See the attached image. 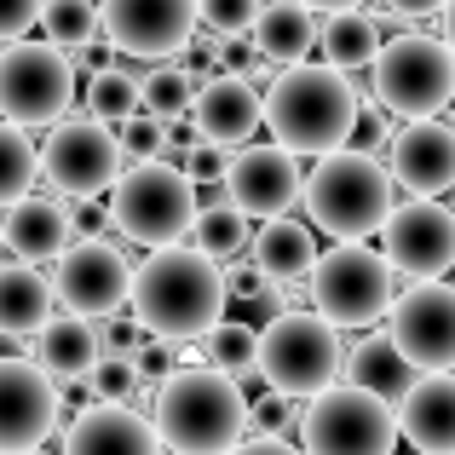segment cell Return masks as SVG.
<instances>
[{
	"label": "cell",
	"instance_id": "22",
	"mask_svg": "<svg viewBox=\"0 0 455 455\" xmlns=\"http://www.w3.org/2000/svg\"><path fill=\"white\" fill-rule=\"evenodd\" d=\"M64 450H162L156 438V421L145 410H127V403H110V398H92V410H81L64 433Z\"/></svg>",
	"mask_w": 455,
	"mask_h": 455
},
{
	"label": "cell",
	"instance_id": "9",
	"mask_svg": "<svg viewBox=\"0 0 455 455\" xmlns=\"http://www.w3.org/2000/svg\"><path fill=\"white\" fill-rule=\"evenodd\" d=\"M311 306L334 329H369L392 306V266L387 254L363 248V236H340V248L311 259Z\"/></svg>",
	"mask_w": 455,
	"mask_h": 455
},
{
	"label": "cell",
	"instance_id": "16",
	"mask_svg": "<svg viewBox=\"0 0 455 455\" xmlns=\"http://www.w3.org/2000/svg\"><path fill=\"white\" fill-rule=\"evenodd\" d=\"M300 156L283 145H248L236 156H225V202L248 220H271V213H289L300 202Z\"/></svg>",
	"mask_w": 455,
	"mask_h": 455
},
{
	"label": "cell",
	"instance_id": "5",
	"mask_svg": "<svg viewBox=\"0 0 455 455\" xmlns=\"http://www.w3.org/2000/svg\"><path fill=\"white\" fill-rule=\"evenodd\" d=\"M196 179L179 162H162V156H145L127 173L110 179V225L139 248H162L179 243L196 220Z\"/></svg>",
	"mask_w": 455,
	"mask_h": 455
},
{
	"label": "cell",
	"instance_id": "46",
	"mask_svg": "<svg viewBox=\"0 0 455 455\" xmlns=\"http://www.w3.org/2000/svg\"><path fill=\"white\" fill-rule=\"evenodd\" d=\"M438 6H444V0H387L392 18H433Z\"/></svg>",
	"mask_w": 455,
	"mask_h": 455
},
{
	"label": "cell",
	"instance_id": "24",
	"mask_svg": "<svg viewBox=\"0 0 455 455\" xmlns=\"http://www.w3.org/2000/svg\"><path fill=\"white\" fill-rule=\"evenodd\" d=\"M248 35H254L266 64H294V58H306L311 46H317V12H311L306 0H271V6L259 0Z\"/></svg>",
	"mask_w": 455,
	"mask_h": 455
},
{
	"label": "cell",
	"instance_id": "4",
	"mask_svg": "<svg viewBox=\"0 0 455 455\" xmlns=\"http://www.w3.org/2000/svg\"><path fill=\"white\" fill-rule=\"evenodd\" d=\"M392 173L375 162L369 150H352V145H334L317 156L311 179H300V196H306V213L317 231H329L334 243L340 236H369L380 231L392 208Z\"/></svg>",
	"mask_w": 455,
	"mask_h": 455
},
{
	"label": "cell",
	"instance_id": "29",
	"mask_svg": "<svg viewBox=\"0 0 455 455\" xmlns=\"http://www.w3.org/2000/svg\"><path fill=\"white\" fill-rule=\"evenodd\" d=\"M190 243L208 259H236L248 248V213H236L231 202H196V220H190Z\"/></svg>",
	"mask_w": 455,
	"mask_h": 455
},
{
	"label": "cell",
	"instance_id": "35",
	"mask_svg": "<svg viewBox=\"0 0 455 455\" xmlns=\"http://www.w3.org/2000/svg\"><path fill=\"white\" fill-rule=\"evenodd\" d=\"M81 380H87L92 398H110V403H133V392H139L133 357H116V352H99V357H92V369H87Z\"/></svg>",
	"mask_w": 455,
	"mask_h": 455
},
{
	"label": "cell",
	"instance_id": "6",
	"mask_svg": "<svg viewBox=\"0 0 455 455\" xmlns=\"http://www.w3.org/2000/svg\"><path fill=\"white\" fill-rule=\"evenodd\" d=\"M340 334L323 311H289L283 306L271 323H259L254 375H266L271 392L283 398H311L317 387L340 380Z\"/></svg>",
	"mask_w": 455,
	"mask_h": 455
},
{
	"label": "cell",
	"instance_id": "28",
	"mask_svg": "<svg viewBox=\"0 0 455 455\" xmlns=\"http://www.w3.org/2000/svg\"><path fill=\"white\" fill-rule=\"evenodd\" d=\"M340 369H352V380L357 387H369V392H380V398H398L403 387H410V375H415V363L392 346V334H369V340H357L352 352L340 357Z\"/></svg>",
	"mask_w": 455,
	"mask_h": 455
},
{
	"label": "cell",
	"instance_id": "21",
	"mask_svg": "<svg viewBox=\"0 0 455 455\" xmlns=\"http://www.w3.org/2000/svg\"><path fill=\"white\" fill-rule=\"evenodd\" d=\"M69 236H76V220H69V208L58 196H35V190H23V196L6 202V220H0V248H12L18 259L46 266V259L69 243Z\"/></svg>",
	"mask_w": 455,
	"mask_h": 455
},
{
	"label": "cell",
	"instance_id": "39",
	"mask_svg": "<svg viewBox=\"0 0 455 455\" xmlns=\"http://www.w3.org/2000/svg\"><path fill=\"white\" fill-rule=\"evenodd\" d=\"M387 133H392V127H387V110H380V104H357V110H352V127H346V145L375 156L380 145H387Z\"/></svg>",
	"mask_w": 455,
	"mask_h": 455
},
{
	"label": "cell",
	"instance_id": "43",
	"mask_svg": "<svg viewBox=\"0 0 455 455\" xmlns=\"http://www.w3.org/2000/svg\"><path fill=\"white\" fill-rule=\"evenodd\" d=\"M127 357H133L139 380H162L167 369H173V340H162V334H150V340H145V334H139V346Z\"/></svg>",
	"mask_w": 455,
	"mask_h": 455
},
{
	"label": "cell",
	"instance_id": "42",
	"mask_svg": "<svg viewBox=\"0 0 455 455\" xmlns=\"http://www.w3.org/2000/svg\"><path fill=\"white\" fill-rule=\"evenodd\" d=\"M213 52H220V64L236 69V76H266V58H259V46L248 41V35H220Z\"/></svg>",
	"mask_w": 455,
	"mask_h": 455
},
{
	"label": "cell",
	"instance_id": "20",
	"mask_svg": "<svg viewBox=\"0 0 455 455\" xmlns=\"http://www.w3.org/2000/svg\"><path fill=\"white\" fill-rule=\"evenodd\" d=\"M398 438H410L415 450L450 455L455 450V375L450 369H415L410 387L398 392Z\"/></svg>",
	"mask_w": 455,
	"mask_h": 455
},
{
	"label": "cell",
	"instance_id": "34",
	"mask_svg": "<svg viewBox=\"0 0 455 455\" xmlns=\"http://www.w3.org/2000/svg\"><path fill=\"white\" fill-rule=\"evenodd\" d=\"M87 110L99 116V122H122V116H133L139 110V81L127 76V69H116V64L92 69V76H87Z\"/></svg>",
	"mask_w": 455,
	"mask_h": 455
},
{
	"label": "cell",
	"instance_id": "11",
	"mask_svg": "<svg viewBox=\"0 0 455 455\" xmlns=\"http://www.w3.org/2000/svg\"><path fill=\"white\" fill-rule=\"evenodd\" d=\"M122 139L110 133V122L99 116H58L52 133L41 145V179H52L64 196L92 202L99 190H110V179L122 173Z\"/></svg>",
	"mask_w": 455,
	"mask_h": 455
},
{
	"label": "cell",
	"instance_id": "17",
	"mask_svg": "<svg viewBox=\"0 0 455 455\" xmlns=\"http://www.w3.org/2000/svg\"><path fill=\"white\" fill-rule=\"evenodd\" d=\"M58 427V380L35 357H0V450H35Z\"/></svg>",
	"mask_w": 455,
	"mask_h": 455
},
{
	"label": "cell",
	"instance_id": "30",
	"mask_svg": "<svg viewBox=\"0 0 455 455\" xmlns=\"http://www.w3.org/2000/svg\"><path fill=\"white\" fill-rule=\"evenodd\" d=\"M35 179H41V156L29 145V127L0 122V208L23 190H35Z\"/></svg>",
	"mask_w": 455,
	"mask_h": 455
},
{
	"label": "cell",
	"instance_id": "25",
	"mask_svg": "<svg viewBox=\"0 0 455 455\" xmlns=\"http://www.w3.org/2000/svg\"><path fill=\"white\" fill-rule=\"evenodd\" d=\"M380 41H387V29H380V18L363 12V6L323 12V23H317V52H323V64H334V69H369V58L380 52Z\"/></svg>",
	"mask_w": 455,
	"mask_h": 455
},
{
	"label": "cell",
	"instance_id": "2",
	"mask_svg": "<svg viewBox=\"0 0 455 455\" xmlns=\"http://www.w3.org/2000/svg\"><path fill=\"white\" fill-rule=\"evenodd\" d=\"M352 110H357V87L346 81V69L306 64V58L283 64L271 92H259V122L294 156H323V150L346 145Z\"/></svg>",
	"mask_w": 455,
	"mask_h": 455
},
{
	"label": "cell",
	"instance_id": "27",
	"mask_svg": "<svg viewBox=\"0 0 455 455\" xmlns=\"http://www.w3.org/2000/svg\"><path fill=\"white\" fill-rule=\"evenodd\" d=\"M46 311H52V283H46L29 259L0 266V334L18 340V334H29Z\"/></svg>",
	"mask_w": 455,
	"mask_h": 455
},
{
	"label": "cell",
	"instance_id": "48",
	"mask_svg": "<svg viewBox=\"0 0 455 455\" xmlns=\"http://www.w3.org/2000/svg\"><path fill=\"white\" fill-rule=\"evenodd\" d=\"M311 12H340V6H363V0H306Z\"/></svg>",
	"mask_w": 455,
	"mask_h": 455
},
{
	"label": "cell",
	"instance_id": "12",
	"mask_svg": "<svg viewBox=\"0 0 455 455\" xmlns=\"http://www.w3.org/2000/svg\"><path fill=\"white\" fill-rule=\"evenodd\" d=\"M58 271H52V300L64 311H81V317H110V311L127 306V277H133V266H127V254L116 243H99V236H69L64 248H58Z\"/></svg>",
	"mask_w": 455,
	"mask_h": 455
},
{
	"label": "cell",
	"instance_id": "10",
	"mask_svg": "<svg viewBox=\"0 0 455 455\" xmlns=\"http://www.w3.org/2000/svg\"><path fill=\"white\" fill-rule=\"evenodd\" d=\"M76 104V64L58 41L12 35L0 52V116L18 127H52Z\"/></svg>",
	"mask_w": 455,
	"mask_h": 455
},
{
	"label": "cell",
	"instance_id": "37",
	"mask_svg": "<svg viewBox=\"0 0 455 455\" xmlns=\"http://www.w3.org/2000/svg\"><path fill=\"white\" fill-rule=\"evenodd\" d=\"M122 156H133V162H145V156H162L167 145V122H156V116L145 110H133V116H122Z\"/></svg>",
	"mask_w": 455,
	"mask_h": 455
},
{
	"label": "cell",
	"instance_id": "49",
	"mask_svg": "<svg viewBox=\"0 0 455 455\" xmlns=\"http://www.w3.org/2000/svg\"><path fill=\"white\" fill-rule=\"evenodd\" d=\"M450 190H455V185H450ZM450 213H455V196H450Z\"/></svg>",
	"mask_w": 455,
	"mask_h": 455
},
{
	"label": "cell",
	"instance_id": "8",
	"mask_svg": "<svg viewBox=\"0 0 455 455\" xmlns=\"http://www.w3.org/2000/svg\"><path fill=\"white\" fill-rule=\"evenodd\" d=\"M369 81H375V104L387 116H438L455 92V52L438 35H398V41H380V52L369 58Z\"/></svg>",
	"mask_w": 455,
	"mask_h": 455
},
{
	"label": "cell",
	"instance_id": "38",
	"mask_svg": "<svg viewBox=\"0 0 455 455\" xmlns=\"http://www.w3.org/2000/svg\"><path fill=\"white\" fill-rule=\"evenodd\" d=\"M259 0H196V23H208L213 35H248Z\"/></svg>",
	"mask_w": 455,
	"mask_h": 455
},
{
	"label": "cell",
	"instance_id": "47",
	"mask_svg": "<svg viewBox=\"0 0 455 455\" xmlns=\"http://www.w3.org/2000/svg\"><path fill=\"white\" fill-rule=\"evenodd\" d=\"M438 18H444V29H438V41H444L450 52H455V0H444V6H438Z\"/></svg>",
	"mask_w": 455,
	"mask_h": 455
},
{
	"label": "cell",
	"instance_id": "7",
	"mask_svg": "<svg viewBox=\"0 0 455 455\" xmlns=\"http://www.w3.org/2000/svg\"><path fill=\"white\" fill-rule=\"evenodd\" d=\"M300 421V444L323 455H387L398 444V415L380 392L357 387V380H329L306 398V410H294Z\"/></svg>",
	"mask_w": 455,
	"mask_h": 455
},
{
	"label": "cell",
	"instance_id": "18",
	"mask_svg": "<svg viewBox=\"0 0 455 455\" xmlns=\"http://www.w3.org/2000/svg\"><path fill=\"white\" fill-rule=\"evenodd\" d=\"M190 122H196V139H213V145H248L259 127V87L254 76H236V69H220V76H202L196 92H190Z\"/></svg>",
	"mask_w": 455,
	"mask_h": 455
},
{
	"label": "cell",
	"instance_id": "15",
	"mask_svg": "<svg viewBox=\"0 0 455 455\" xmlns=\"http://www.w3.org/2000/svg\"><path fill=\"white\" fill-rule=\"evenodd\" d=\"M99 35L127 58H179L196 35V0H99Z\"/></svg>",
	"mask_w": 455,
	"mask_h": 455
},
{
	"label": "cell",
	"instance_id": "31",
	"mask_svg": "<svg viewBox=\"0 0 455 455\" xmlns=\"http://www.w3.org/2000/svg\"><path fill=\"white\" fill-rule=\"evenodd\" d=\"M35 23H41L46 41H58L64 52H76L81 41L99 35V6H92V0H41Z\"/></svg>",
	"mask_w": 455,
	"mask_h": 455
},
{
	"label": "cell",
	"instance_id": "19",
	"mask_svg": "<svg viewBox=\"0 0 455 455\" xmlns=\"http://www.w3.org/2000/svg\"><path fill=\"white\" fill-rule=\"evenodd\" d=\"M387 139H392V185H403L410 196H438L455 185V127L415 116V122H403V133Z\"/></svg>",
	"mask_w": 455,
	"mask_h": 455
},
{
	"label": "cell",
	"instance_id": "50",
	"mask_svg": "<svg viewBox=\"0 0 455 455\" xmlns=\"http://www.w3.org/2000/svg\"><path fill=\"white\" fill-rule=\"evenodd\" d=\"M450 99H455V92H450Z\"/></svg>",
	"mask_w": 455,
	"mask_h": 455
},
{
	"label": "cell",
	"instance_id": "32",
	"mask_svg": "<svg viewBox=\"0 0 455 455\" xmlns=\"http://www.w3.org/2000/svg\"><path fill=\"white\" fill-rule=\"evenodd\" d=\"M190 92H196V81H190L179 64H162V69H150V76L139 81V110L156 116V122H179V116L190 110Z\"/></svg>",
	"mask_w": 455,
	"mask_h": 455
},
{
	"label": "cell",
	"instance_id": "23",
	"mask_svg": "<svg viewBox=\"0 0 455 455\" xmlns=\"http://www.w3.org/2000/svg\"><path fill=\"white\" fill-rule=\"evenodd\" d=\"M29 340H35V363L52 380H81L92 369V357H99V323L81 317V311H64V317L46 311L29 329Z\"/></svg>",
	"mask_w": 455,
	"mask_h": 455
},
{
	"label": "cell",
	"instance_id": "1",
	"mask_svg": "<svg viewBox=\"0 0 455 455\" xmlns=\"http://www.w3.org/2000/svg\"><path fill=\"white\" fill-rule=\"evenodd\" d=\"M127 300H133V317L145 323V334H162V340L185 346V340H202L220 323L225 271L202 248L162 243V248H150L145 266H133Z\"/></svg>",
	"mask_w": 455,
	"mask_h": 455
},
{
	"label": "cell",
	"instance_id": "33",
	"mask_svg": "<svg viewBox=\"0 0 455 455\" xmlns=\"http://www.w3.org/2000/svg\"><path fill=\"white\" fill-rule=\"evenodd\" d=\"M208 363L213 369H225V375H254V346H259V329L254 323H243V317H231V323H213L208 334Z\"/></svg>",
	"mask_w": 455,
	"mask_h": 455
},
{
	"label": "cell",
	"instance_id": "3",
	"mask_svg": "<svg viewBox=\"0 0 455 455\" xmlns=\"http://www.w3.org/2000/svg\"><path fill=\"white\" fill-rule=\"evenodd\" d=\"M150 421H156V438L167 450H190V455L231 450V444H243V421H248L243 380L213 369V363L167 369L162 387H156Z\"/></svg>",
	"mask_w": 455,
	"mask_h": 455
},
{
	"label": "cell",
	"instance_id": "45",
	"mask_svg": "<svg viewBox=\"0 0 455 455\" xmlns=\"http://www.w3.org/2000/svg\"><path fill=\"white\" fill-rule=\"evenodd\" d=\"M35 12H41V0H0V41H12V35H29Z\"/></svg>",
	"mask_w": 455,
	"mask_h": 455
},
{
	"label": "cell",
	"instance_id": "26",
	"mask_svg": "<svg viewBox=\"0 0 455 455\" xmlns=\"http://www.w3.org/2000/svg\"><path fill=\"white\" fill-rule=\"evenodd\" d=\"M311 259H317V243H311L306 225H294L289 213H271L266 225H259L254 236V266L266 271V277L277 283H300L311 271Z\"/></svg>",
	"mask_w": 455,
	"mask_h": 455
},
{
	"label": "cell",
	"instance_id": "36",
	"mask_svg": "<svg viewBox=\"0 0 455 455\" xmlns=\"http://www.w3.org/2000/svg\"><path fill=\"white\" fill-rule=\"evenodd\" d=\"M294 427V410L283 392H271V398L248 403V421H243V438H254V444H277V438H289Z\"/></svg>",
	"mask_w": 455,
	"mask_h": 455
},
{
	"label": "cell",
	"instance_id": "41",
	"mask_svg": "<svg viewBox=\"0 0 455 455\" xmlns=\"http://www.w3.org/2000/svg\"><path fill=\"white\" fill-rule=\"evenodd\" d=\"M277 311H283V289H277V277H266L259 289L236 294V311H231V317H243V323H254V329H259V323H271Z\"/></svg>",
	"mask_w": 455,
	"mask_h": 455
},
{
	"label": "cell",
	"instance_id": "44",
	"mask_svg": "<svg viewBox=\"0 0 455 455\" xmlns=\"http://www.w3.org/2000/svg\"><path fill=\"white\" fill-rule=\"evenodd\" d=\"M139 334H145V323H139V317H116V311H110V323L99 329V352L127 357V352L139 346Z\"/></svg>",
	"mask_w": 455,
	"mask_h": 455
},
{
	"label": "cell",
	"instance_id": "13",
	"mask_svg": "<svg viewBox=\"0 0 455 455\" xmlns=\"http://www.w3.org/2000/svg\"><path fill=\"white\" fill-rule=\"evenodd\" d=\"M380 254H387L392 277H438L455 266V213L438 208L433 196H410L398 208L392 202L380 220Z\"/></svg>",
	"mask_w": 455,
	"mask_h": 455
},
{
	"label": "cell",
	"instance_id": "40",
	"mask_svg": "<svg viewBox=\"0 0 455 455\" xmlns=\"http://www.w3.org/2000/svg\"><path fill=\"white\" fill-rule=\"evenodd\" d=\"M179 167H185L196 185H220V173H225V145H213V139H190V150L179 156Z\"/></svg>",
	"mask_w": 455,
	"mask_h": 455
},
{
	"label": "cell",
	"instance_id": "14",
	"mask_svg": "<svg viewBox=\"0 0 455 455\" xmlns=\"http://www.w3.org/2000/svg\"><path fill=\"white\" fill-rule=\"evenodd\" d=\"M392 346L415 369H455V289L438 277H415V289L392 294L387 306Z\"/></svg>",
	"mask_w": 455,
	"mask_h": 455
}]
</instances>
